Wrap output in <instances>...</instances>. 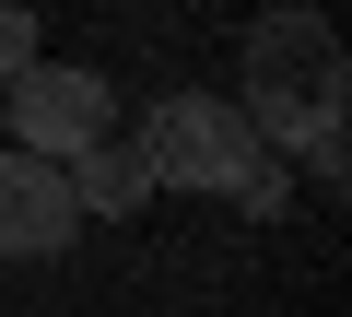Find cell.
<instances>
[{"mask_svg":"<svg viewBox=\"0 0 352 317\" xmlns=\"http://www.w3.org/2000/svg\"><path fill=\"white\" fill-rule=\"evenodd\" d=\"M71 200H82V212H106V223H129V212L153 200L141 141H82V153H71Z\"/></svg>","mask_w":352,"mask_h":317,"instance_id":"5","label":"cell"},{"mask_svg":"<svg viewBox=\"0 0 352 317\" xmlns=\"http://www.w3.org/2000/svg\"><path fill=\"white\" fill-rule=\"evenodd\" d=\"M340 94H352V59H340V24L317 12V0H282V12L247 24V83H235V106H247V129H258L270 153H282L294 129L340 118Z\"/></svg>","mask_w":352,"mask_h":317,"instance_id":"1","label":"cell"},{"mask_svg":"<svg viewBox=\"0 0 352 317\" xmlns=\"http://www.w3.org/2000/svg\"><path fill=\"white\" fill-rule=\"evenodd\" d=\"M82 235V200H71V165H47V153L0 141V259H59Z\"/></svg>","mask_w":352,"mask_h":317,"instance_id":"4","label":"cell"},{"mask_svg":"<svg viewBox=\"0 0 352 317\" xmlns=\"http://www.w3.org/2000/svg\"><path fill=\"white\" fill-rule=\"evenodd\" d=\"M0 118H12V141H24V153L71 165L82 141H106V129H118V94H106L94 71H71V59H24L12 83H0Z\"/></svg>","mask_w":352,"mask_h":317,"instance_id":"3","label":"cell"},{"mask_svg":"<svg viewBox=\"0 0 352 317\" xmlns=\"http://www.w3.org/2000/svg\"><path fill=\"white\" fill-rule=\"evenodd\" d=\"M24 59H47V47H36V12H24V0H0V83H12Z\"/></svg>","mask_w":352,"mask_h":317,"instance_id":"6","label":"cell"},{"mask_svg":"<svg viewBox=\"0 0 352 317\" xmlns=\"http://www.w3.org/2000/svg\"><path fill=\"white\" fill-rule=\"evenodd\" d=\"M258 129H247V106L235 94H164L153 118H141V165H153V188H212V200H235V177L258 165Z\"/></svg>","mask_w":352,"mask_h":317,"instance_id":"2","label":"cell"}]
</instances>
